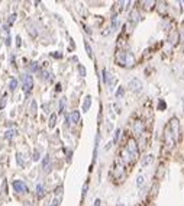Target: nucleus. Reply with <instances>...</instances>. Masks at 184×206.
Returning a JSON list of instances; mask_svg holds the SVG:
<instances>
[{"mask_svg": "<svg viewBox=\"0 0 184 206\" xmlns=\"http://www.w3.org/2000/svg\"><path fill=\"white\" fill-rule=\"evenodd\" d=\"M174 144H175V141H174V137H172V134H171V131H170V128H165V131H164V150L165 151H171L172 150V147H174Z\"/></svg>", "mask_w": 184, "mask_h": 206, "instance_id": "1", "label": "nucleus"}, {"mask_svg": "<svg viewBox=\"0 0 184 206\" xmlns=\"http://www.w3.org/2000/svg\"><path fill=\"white\" fill-rule=\"evenodd\" d=\"M168 128H170V131H171V134L174 137V141L177 142L178 138H180V122H178V119L177 118H171Z\"/></svg>", "mask_w": 184, "mask_h": 206, "instance_id": "2", "label": "nucleus"}, {"mask_svg": "<svg viewBox=\"0 0 184 206\" xmlns=\"http://www.w3.org/2000/svg\"><path fill=\"white\" fill-rule=\"evenodd\" d=\"M125 150L129 153V154L132 155V158H138V155H139V150H138V142L135 141L134 138H131L128 142H126V147H125Z\"/></svg>", "mask_w": 184, "mask_h": 206, "instance_id": "3", "label": "nucleus"}, {"mask_svg": "<svg viewBox=\"0 0 184 206\" xmlns=\"http://www.w3.org/2000/svg\"><path fill=\"white\" fill-rule=\"evenodd\" d=\"M32 87H34V80H32V76H29V74H26V76H23V91L28 94L31 90H32Z\"/></svg>", "mask_w": 184, "mask_h": 206, "instance_id": "4", "label": "nucleus"}, {"mask_svg": "<svg viewBox=\"0 0 184 206\" xmlns=\"http://www.w3.org/2000/svg\"><path fill=\"white\" fill-rule=\"evenodd\" d=\"M12 187H13L15 192H17V193H26V192H28L26 184H25L22 180H15V182L12 183Z\"/></svg>", "mask_w": 184, "mask_h": 206, "instance_id": "5", "label": "nucleus"}, {"mask_svg": "<svg viewBox=\"0 0 184 206\" xmlns=\"http://www.w3.org/2000/svg\"><path fill=\"white\" fill-rule=\"evenodd\" d=\"M129 89L135 91V93H139L141 90H142V83H141V80L139 79H134V80H131V83H129Z\"/></svg>", "mask_w": 184, "mask_h": 206, "instance_id": "6", "label": "nucleus"}, {"mask_svg": "<svg viewBox=\"0 0 184 206\" xmlns=\"http://www.w3.org/2000/svg\"><path fill=\"white\" fill-rule=\"evenodd\" d=\"M142 132H144V125H142V122H141V120H135L134 134L135 135H142Z\"/></svg>", "mask_w": 184, "mask_h": 206, "instance_id": "7", "label": "nucleus"}, {"mask_svg": "<svg viewBox=\"0 0 184 206\" xmlns=\"http://www.w3.org/2000/svg\"><path fill=\"white\" fill-rule=\"evenodd\" d=\"M42 169H44V171L48 173L51 170V158L50 155H45V158H44V161H42Z\"/></svg>", "mask_w": 184, "mask_h": 206, "instance_id": "8", "label": "nucleus"}, {"mask_svg": "<svg viewBox=\"0 0 184 206\" xmlns=\"http://www.w3.org/2000/svg\"><path fill=\"white\" fill-rule=\"evenodd\" d=\"M123 173V166H120V163L116 161V164H115V171H113V176L116 177V179H120V174Z\"/></svg>", "mask_w": 184, "mask_h": 206, "instance_id": "9", "label": "nucleus"}, {"mask_svg": "<svg viewBox=\"0 0 184 206\" xmlns=\"http://www.w3.org/2000/svg\"><path fill=\"white\" fill-rule=\"evenodd\" d=\"M68 119L71 120L73 123H77V122L80 120V112H78V110H74V112L68 116Z\"/></svg>", "mask_w": 184, "mask_h": 206, "instance_id": "10", "label": "nucleus"}, {"mask_svg": "<svg viewBox=\"0 0 184 206\" xmlns=\"http://www.w3.org/2000/svg\"><path fill=\"white\" fill-rule=\"evenodd\" d=\"M157 9H158V12H160L162 16H165V15H167V6H165V3H164V1H160Z\"/></svg>", "mask_w": 184, "mask_h": 206, "instance_id": "11", "label": "nucleus"}, {"mask_svg": "<svg viewBox=\"0 0 184 206\" xmlns=\"http://www.w3.org/2000/svg\"><path fill=\"white\" fill-rule=\"evenodd\" d=\"M44 194H45L44 186H42V184H36V196L41 199V197H44Z\"/></svg>", "mask_w": 184, "mask_h": 206, "instance_id": "12", "label": "nucleus"}, {"mask_svg": "<svg viewBox=\"0 0 184 206\" xmlns=\"http://www.w3.org/2000/svg\"><path fill=\"white\" fill-rule=\"evenodd\" d=\"M139 20V13H138V10H134L132 13H131V19H129V22L131 23H136Z\"/></svg>", "mask_w": 184, "mask_h": 206, "instance_id": "13", "label": "nucleus"}, {"mask_svg": "<svg viewBox=\"0 0 184 206\" xmlns=\"http://www.w3.org/2000/svg\"><path fill=\"white\" fill-rule=\"evenodd\" d=\"M16 87H17V80L16 79H12V80L9 81V90H10V91H15Z\"/></svg>", "mask_w": 184, "mask_h": 206, "instance_id": "14", "label": "nucleus"}, {"mask_svg": "<svg viewBox=\"0 0 184 206\" xmlns=\"http://www.w3.org/2000/svg\"><path fill=\"white\" fill-rule=\"evenodd\" d=\"M90 104H91V99H90V96H88V97H86V100H84V104H83V112H87V110H88V107H90Z\"/></svg>", "mask_w": 184, "mask_h": 206, "instance_id": "15", "label": "nucleus"}, {"mask_svg": "<svg viewBox=\"0 0 184 206\" xmlns=\"http://www.w3.org/2000/svg\"><path fill=\"white\" fill-rule=\"evenodd\" d=\"M152 160H154V157L152 155H148V158H144L142 160V167H145V166H148L152 163Z\"/></svg>", "mask_w": 184, "mask_h": 206, "instance_id": "16", "label": "nucleus"}, {"mask_svg": "<svg viewBox=\"0 0 184 206\" xmlns=\"http://www.w3.org/2000/svg\"><path fill=\"white\" fill-rule=\"evenodd\" d=\"M55 123H57V115L54 113V115H51V118H50V128H54Z\"/></svg>", "mask_w": 184, "mask_h": 206, "instance_id": "17", "label": "nucleus"}, {"mask_svg": "<svg viewBox=\"0 0 184 206\" xmlns=\"http://www.w3.org/2000/svg\"><path fill=\"white\" fill-rule=\"evenodd\" d=\"M84 47H86V51H87V54H88V57H90V58H93V52H91V47L88 45V42H87V41L84 42Z\"/></svg>", "mask_w": 184, "mask_h": 206, "instance_id": "18", "label": "nucleus"}, {"mask_svg": "<svg viewBox=\"0 0 184 206\" xmlns=\"http://www.w3.org/2000/svg\"><path fill=\"white\" fill-rule=\"evenodd\" d=\"M15 134H16V131H13V129H9V131L6 132V138H7V139H10L12 137H15Z\"/></svg>", "mask_w": 184, "mask_h": 206, "instance_id": "19", "label": "nucleus"}, {"mask_svg": "<svg viewBox=\"0 0 184 206\" xmlns=\"http://www.w3.org/2000/svg\"><path fill=\"white\" fill-rule=\"evenodd\" d=\"M35 112H36V102H32L31 103V113H32V115H35Z\"/></svg>", "mask_w": 184, "mask_h": 206, "instance_id": "20", "label": "nucleus"}, {"mask_svg": "<svg viewBox=\"0 0 184 206\" xmlns=\"http://www.w3.org/2000/svg\"><path fill=\"white\" fill-rule=\"evenodd\" d=\"M119 135H120V129H116V131H115V137H113V142H115V144H116L117 139H119Z\"/></svg>", "mask_w": 184, "mask_h": 206, "instance_id": "21", "label": "nucleus"}, {"mask_svg": "<svg viewBox=\"0 0 184 206\" xmlns=\"http://www.w3.org/2000/svg\"><path fill=\"white\" fill-rule=\"evenodd\" d=\"M6 106V94H3V97H1V100H0V107L3 109Z\"/></svg>", "mask_w": 184, "mask_h": 206, "instance_id": "22", "label": "nucleus"}, {"mask_svg": "<svg viewBox=\"0 0 184 206\" xmlns=\"http://www.w3.org/2000/svg\"><path fill=\"white\" fill-rule=\"evenodd\" d=\"M44 80H50V73L48 71H42V76H41Z\"/></svg>", "mask_w": 184, "mask_h": 206, "instance_id": "23", "label": "nucleus"}, {"mask_svg": "<svg viewBox=\"0 0 184 206\" xmlns=\"http://www.w3.org/2000/svg\"><path fill=\"white\" fill-rule=\"evenodd\" d=\"M142 183H144V177L139 176V177L136 179V186H142Z\"/></svg>", "mask_w": 184, "mask_h": 206, "instance_id": "24", "label": "nucleus"}, {"mask_svg": "<svg viewBox=\"0 0 184 206\" xmlns=\"http://www.w3.org/2000/svg\"><path fill=\"white\" fill-rule=\"evenodd\" d=\"M78 71H80V76H81V77L86 76V68H84L83 66H78Z\"/></svg>", "mask_w": 184, "mask_h": 206, "instance_id": "25", "label": "nucleus"}, {"mask_svg": "<svg viewBox=\"0 0 184 206\" xmlns=\"http://www.w3.org/2000/svg\"><path fill=\"white\" fill-rule=\"evenodd\" d=\"M165 106H167V104H165V102H164V100H160V104H158L160 110H164V109H165Z\"/></svg>", "mask_w": 184, "mask_h": 206, "instance_id": "26", "label": "nucleus"}, {"mask_svg": "<svg viewBox=\"0 0 184 206\" xmlns=\"http://www.w3.org/2000/svg\"><path fill=\"white\" fill-rule=\"evenodd\" d=\"M122 94H123V87H119L117 91H116V97H120Z\"/></svg>", "mask_w": 184, "mask_h": 206, "instance_id": "27", "label": "nucleus"}, {"mask_svg": "<svg viewBox=\"0 0 184 206\" xmlns=\"http://www.w3.org/2000/svg\"><path fill=\"white\" fill-rule=\"evenodd\" d=\"M15 20H16V15H10L9 16V25H12Z\"/></svg>", "mask_w": 184, "mask_h": 206, "instance_id": "28", "label": "nucleus"}, {"mask_svg": "<svg viewBox=\"0 0 184 206\" xmlns=\"http://www.w3.org/2000/svg\"><path fill=\"white\" fill-rule=\"evenodd\" d=\"M16 160H17V164L23 166V160H22V155H20V154H17V155H16Z\"/></svg>", "mask_w": 184, "mask_h": 206, "instance_id": "29", "label": "nucleus"}, {"mask_svg": "<svg viewBox=\"0 0 184 206\" xmlns=\"http://www.w3.org/2000/svg\"><path fill=\"white\" fill-rule=\"evenodd\" d=\"M87 189H88V183H84V186H83V193H81V194H83V197L86 196V193H87Z\"/></svg>", "mask_w": 184, "mask_h": 206, "instance_id": "30", "label": "nucleus"}, {"mask_svg": "<svg viewBox=\"0 0 184 206\" xmlns=\"http://www.w3.org/2000/svg\"><path fill=\"white\" fill-rule=\"evenodd\" d=\"M38 70V64L36 63H31V71H36Z\"/></svg>", "mask_w": 184, "mask_h": 206, "instance_id": "31", "label": "nucleus"}, {"mask_svg": "<svg viewBox=\"0 0 184 206\" xmlns=\"http://www.w3.org/2000/svg\"><path fill=\"white\" fill-rule=\"evenodd\" d=\"M39 160V151H35L34 153V161H38Z\"/></svg>", "mask_w": 184, "mask_h": 206, "instance_id": "32", "label": "nucleus"}, {"mask_svg": "<svg viewBox=\"0 0 184 206\" xmlns=\"http://www.w3.org/2000/svg\"><path fill=\"white\" fill-rule=\"evenodd\" d=\"M20 44H22V42H20V36H16V45L20 47Z\"/></svg>", "mask_w": 184, "mask_h": 206, "instance_id": "33", "label": "nucleus"}, {"mask_svg": "<svg viewBox=\"0 0 184 206\" xmlns=\"http://www.w3.org/2000/svg\"><path fill=\"white\" fill-rule=\"evenodd\" d=\"M94 206H100V199H96L94 200Z\"/></svg>", "mask_w": 184, "mask_h": 206, "instance_id": "34", "label": "nucleus"}, {"mask_svg": "<svg viewBox=\"0 0 184 206\" xmlns=\"http://www.w3.org/2000/svg\"><path fill=\"white\" fill-rule=\"evenodd\" d=\"M0 41H1V39H0Z\"/></svg>", "mask_w": 184, "mask_h": 206, "instance_id": "35", "label": "nucleus"}]
</instances>
